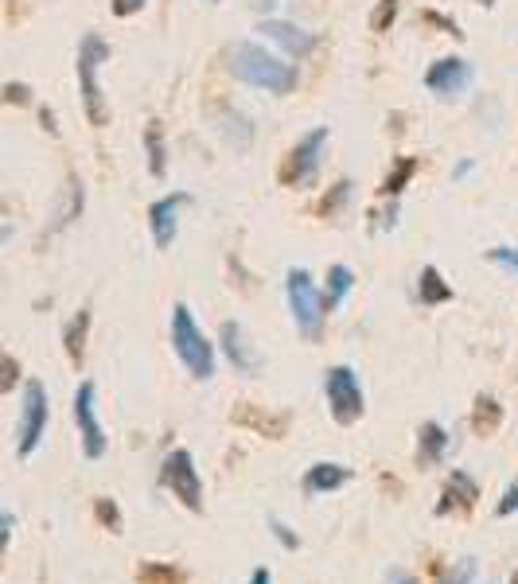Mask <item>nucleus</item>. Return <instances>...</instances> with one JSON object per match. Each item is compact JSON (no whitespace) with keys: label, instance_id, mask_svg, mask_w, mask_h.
Here are the masks:
<instances>
[{"label":"nucleus","instance_id":"f257e3e1","mask_svg":"<svg viewBox=\"0 0 518 584\" xmlns=\"http://www.w3.org/2000/svg\"><path fill=\"white\" fill-rule=\"evenodd\" d=\"M230 74L246 86H258V90H269V94H293L296 82H300V71L293 63L277 59L273 51H265L261 43H234L230 47Z\"/></svg>","mask_w":518,"mask_h":584},{"label":"nucleus","instance_id":"f03ea898","mask_svg":"<svg viewBox=\"0 0 518 584\" xmlns=\"http://www.w3.org/2000/svg\"><path fill=\"white\" fill-rule=\"evenodd\" d=\"M172 347H176V355H180V363L187 366L191 378L207 382V378L215 374V347H211L207 335L199 331V324H195V316H191L187 304H176V308H172Z\"/></svg>","mask_w":518,"mask_h":584},{"label":"nucleus","instance_id":"7ed1b4c3","mask_svg":"<svg viewBox=\"0 0 518 584\" xmlns=\"http://www.w3.org/2000/svg\"><path fill=\"white\" fill-rule=\"evenodd\" d=\"M110 59V43L102 36H82V47H78V90H82V106H86V117L90 125H106L110 121V110H106V94L98 86V71L102 63Z\"/></svg>","mask_w":518,"mask_h":584},{"label":"nucleus","instance_id":"20e7f679","mask_svg":"<svg viewBox=\"0 0 518 584\" xmlns=\"http://www.w3.org/2000/svg\"><path fill=\"white\" fill-rule=\"evenodd\" d=\"M285 289H289V308H293V324L304 339H320L324 335V320H328V308H324V292L316 289L312 273L308 269H289L285 277Z\"/></svg>","mask_w":518,"mask_h":584},{"label":"nucleus","instance_id":"39448f33","mask_svg":"<svg viewBox=\"0 0 518 584\" xmlns=\"http://www.w3.org/2000/svg\"><path fill=\"white\" fill-rule=\"evenodd\" d=\"M324 394H328V409L339 425H355L367 413V398L359 386V374L351 366H332L324 378Z\"/></svg>","mask_w":518,"mask_h":584},{"label":"nucleus","instance_id":"423d86ee","mask_svg":"<svg viewBox=\"0 0 518 584\" xmlns=\"http://www.w3.org/2000/svg\"><path fill=\"white\" fill-rule=\"evenodd\" d=\"M160 483L184 503L187 511H203V479H199V468H195V460H191V452L187 448H176V452H168L164 456V464H160Z\"/></svg>","mask_w":518,"mask_h":584},{"label":"nucleus","instance_id":"0eeeda50","mask_svg":"<svg viewBox=\"0 0 518 584\" xmlns=\"http://www.w3.org/2000/svg\"><path fill=\"white\" fill-rule=\"evenodd\" d=\"M328 129L320 125V129H312V133H304L296 148L289 152V160H285V168H281V183H289V187H308V183H316L320 176V164H324V148H328Z\"/></svg>","mask_w":518,"mask_h":584},{"label":"nucleus","instance_id":"6e6552de","mask_svg":"<svg viewBox=\"0 0 518 584\" xmlns=\"http://www.w3.org/2000/svg\"><path fill=\"white\" fill-rule=\"evenodd\" d=\"M47 417H51V405H47L43 382H28L24 386V405H20V440H16L20 456H32L39 448L43 429H47Z\"/></svg>","mask_w":518,"mask_h":584},{"label":"nucleus","instance_id":"1a4fd4ad","mask_svg":"<svg viewBox=\"0 0 518 584\" xmlns=\"http://www.w3.org/2000/svg\"><path fill=\"white\" fill-rule=\"evenodd\" d=\"M74 421H78V433H82V452L90 460H102L106 456V433H102V421H98V409H94V382L78 386V394H74Z\"/></svg>","mask_w":518,"mask_h":584},{"label":"nucleus","instance_id":"9d476101","mask_svg":"<svg viewBox=\"0 0 518 584\" xmlns=\"http://www.w3.org/2000/svg\"><path fill=\"white\" fill-rule=\"evenodd\" d=\"M187 203H191V199L180 191V195H164V199H156V203L148 207V226H152L156 250H168V246L176 242V234H180V211H184Z\"/></svg>","mask_w":518,"mask_h":584},{"label":"nucleus","instance_id":"9b49d317","mask_svg":"<svg viewBox=\"0 0 518 584\" xmlns=\"http://www.w3.org/2000/svg\"><path fill=\"white\" fill-rule=\"evenodd\" d=\"M425 86L437 98H460L472 86V63H464V59H437L425 71Z\"/></svg>","mask_w":518,"mask_h":584},{"label":"nucleus","instance_id":"f8f14e48","mask_svg":"<svg viewBox=\"0 0 518 584\" xmlns=\"http://www.w3.org/2000/svg\"><path fill=\"white\" fill-rule=\"evenodd\" d=\"M476 503H480V483H476L468 472H452L448 475V483H444V495H441V503H437V514L472 511Z\"/></svg>","mask_w":518,"mask_h":584},{"label":"nucleus","instance_id":"ddd939ff","mask_svg":"<svg viewBox=\"0 0 518 584\" xmlns=\"http://www.w3.org/2000/svg\"><path fill=\"white\" fill-rule=\"evenodd\" d=\"M261 36H269L273 43H281L289 55L296 59H304V55H312V47H316V36L312 32H304V28H296L289 20H261L258 28Z\"/></svg>","mask_w":518,"mask_h":584},{"label":"nucleus","instance_id":"4468645a","mask_svg":"<svg viewBox=\"0 0 518 584\" xmlns=\"http://www.w3.org/2000/svg\"><path fill=\"white\" fill-rule=\"evenodd\" d=\"M219 339H222V351H226V359L238 366L242 374H254V370L261 366L258 351H250V343H246V331L238 328L234 320H226V324H222Z\"/></svg>","mask_w":518,"mask_h":584},{"label":"nucleus","instance_id":"2eb2a0df","mask_svg":"<svg viewBox=\"0 0 518 584\" xmlns=\"http://www.w3.org/2000/svg\"><path fill=\"white\" fill-rule=\"evenodd\" d=\"M347 479H351V468L320 460V464H312V468H308V475H304V487H308V495H332V491H339Z\"/></svg>","mask_w":518,"mask_h":584},{"label":"nucleus","instance_id":"dca6fc26","mask_svg":"<svg viewBox=\"0 0 518 584\" xmlns=\"http://www.w3.org/2000/svg\"><path fill=\"white\" fill-rule=\"evenodd\" d=\"M444 448H448V433H444L437 421H425L421 433H417V464H421V468L441 464Z\"/></svg>","mask_w":518,"mask_h":584},{"label":"nucleus","instance_id":"f3484780","mask_svg":"<svg viewBox=\"0 0 518 584\" xmlns=\"http://www.w3.org/2000/svg\"><path fill=\"white\" fill-rule=\"evenodd\" d=\"M417 296H421L425 304H448V300H452V285L444 281L437 265H425V269H421V277H417Z\"/></svg>","mask_w":518,"mask_h":584},{"label":"nucleus","instance_id":"a211bd4d","mask_svg":"<svg viewBox=\"0 0 518 584\" xmlns=\"http://www.w3.org/2000/svg\"><path fill=\"white\" fill-rule=\"evenodd\" d=\"M355 289V273L347 269V265H332L328 269V285H324V308L335 312L343 300H347V292Z\"/></svg>","mask_w":518,"mask_h":584},{"label":"nucleus","instance_id":"6ab92c4d","mask_svg":"<svg viewBox=\"0 0 518 584\" xmlns=\"http://www.w3.org/2000/svg\"><path fill=\"white\" fill-rule=\"evenodd\" d=\"M86 331H90V312H78L67 331H63V343H67V355L71 363H82V351H86Z\"/></svg>","mask_w":518,"mask_h":584},{"label":"nucleus","instance_id":"aec40b11","mask_svg":"<svg viewBox=\"0 0 518 584\" xmlns=\"http://www.w3.org/2000/svg\"><path fill=\"white\" fill-rule=\"evenodd\" d=\"M145 148H148V172H152V176H164V168H168V152H164V133H160L156 121L145 129Z\"/></svg>","mask_w":518,"mask_h":584},{"label":"nucleus","instance_id":"412c9836","mask_svg":"<svg viewBox=\"0 0 518 584\" xmlns=\"http://www.w3.org/2000/svg\"><path fill=\"white\" fill-rule=\"evenodd\" d=\"M137 581L141 584H184V573L176 565H164V561H145L137 569Z\"/></svg>","mask_w":518,"mask_h":584},{"label":"nucleus","instance_id":"4be33fe9","mask_svg":"<svg viewBox=\"0 0 518 584\" xmlns=\"http://www.w3.org/2000/svg\"><path fill=\"white\" fill-rule=\"evenodd\" d=\"M499 417H503V413H499V405L491 402V398H480V402H476V417H472V425H476V433H480V437H487V433H495V429H499Z\"/></svg>","mask_w":518,"mask_h":584},{"label":"nucleus","instance_id":"5701e85b","mask_svg":"<svg viewBox=\"0 0 518 584\" xmlns=\"http://www.w3.org/2000/svg\"><path fill=\"white\" fill-rule=\"evenodd\" d=\"M472 577H476V561L464 557V561H456L452 569H441L437 584H472Z\"/></svg>","mask_w":518,"mask_h":584},{"label":"nucleus","instance_id":"b1692460","mask_svg":"<svg viewBox=\"0 0 518 584\" xmlns=\"http://www.w3.org/2000/svg\"><path fill=\"white\" fill-rule=\"evenodd\" d=\"M413 172H417V164H413V160H398V168H394V172L386 176V183H382V195H398V191L409 183Z\"/></svg>","mask_w":518,"mask_h":584},{"label":"nucleus","instance_id":"393cba45","mask_svg":"<svg viewBox=\"0 0 518 584\" xmlns=\"http://www.w3.org/2000/svg\"><path fill=\"white\" fill-rule=\"evenodd\" d=\"M94 514H98V522H102L106 530L121 534V511H117V503H110V499H98V503H94Z\"/></svg>","mask_w":518,"mask_h":584},{"label":"nucleus","instance_id":"a878e982","mask_svg":"<svg viewBox=\"0 0 518 584\" xmlns=\"http://www.w3.org/2000/svg\"><path fill=\"white\" fill-rule=\"evenodd\" d=\"M487 261H495V265H499V269H507V273H518V250H515V246L487 250Z\"/></svg>","mask_w":518,"mask_h":584},{"label":"nucleus","instance_id":"bb28decb","mask_svg":"<svg viewBox=\"0 0 518 584\" xmlns=\"http://www.w3.org/2000/svg\"><path fill=\"white\" fill-rule=\"evenodd\" d=\"M16 382H20V366H16V359H8L0 351V390H12Z\"/></svg>","mask_w":518,"mask_h":584},{"label":"nucleus","instance_id":"cd10ccee","mask_svg":"<svg viewBox=\"0 0 518 584\" xmlns=\"http://www.w3.org/2000/svg\"><path fill=\"white\" fill-rule=\"evenodd\" d=\"M4 102H12V106H28V102H32V90H28L24 82H8V86H4Z\"/></svg>","mask_w":518,"mask_h":584},{"label":"nucleus","instance_id":"c85d7f7f","mask_svg":"<svg viewBox=\"0 0 518 584\" xmlns=\"http://www.w3.org/2000/svg\"><path fill=\"white\" fill-rule=\"evenodd\" d=\"M347 199H351V183L343 180L339 187H335V195H328V199H324V215H332V211H339V207H343Z\"/></svg>","mask_w":518,"mask_h":584},{"label":"nucleus","instance_id":"c756f323","mask_svg":"<svg viewBox=\"0 0 518 584\" xmlns=\"http://www.w3.org/2000/svg\"><path fill=\"white\" fill-rule=\"evenodd\" d=\"M269 530L277 534V542H281L285 549H296V546H300V542H296V534L289 530V526H285V522H281V518H269Z\"/></svg>","mask_w":518,"mask_h":584},{"label":"nucleus","instance_id":"7c9ffc66","mask_svg":"<svg viewBox=\"0 0 518 584\" xmlns=\"http://www.w3.org/2000/svg\"><path fill=\"white\" fill-rule=\"evenodd\" d=\"M495 511H499V518H511V514L518 511V483L507 487V495L499 499V507H495Z\"/></svg>","mask_w":518,"mask_h":584},{"label":"nucleus","instance_id":"2f4dec72","mask_svg":"<svg viewBox=\"0 0 518 584\" xmlns=\"http://www.w3.org/2000/svg\"><path fill=\"white\" fill-rule=\"evenodd\" d=\"M394 12H398V0H382V8H378V16H374V28H378V32H386V28H390V20H394Z\"/></svg>","mask_w":518,"mask_h":584},{"label":"nucleus","instance_id":"473e14b6","mask_svg":"<svg viewBox=\"0 0 518 584\" xmlns=\"http://www.w3.org/2000/svg\"><path fill=\"white\" fill-rule=\"evenodd\" d=\"M145 4H148V0H110L113 16H137Z\"/></svg>","mask_w":518,"mask_h":584},{"label":"nucleus","instance_id":"72a5a7b5","mask_svg":"<svg viewBox=\"0 0 518 584\" xmlns=\"http://www.w3.org/2000/svg\"><path fill=\"white\" fill-rule=\"evenodd\" d=\"M12 526H16V518H12L8 511H0V553H4L8 538H12Z\"/></svg>","mask_w":518,"mask_h":584},{"label":"nucleus","instance_id":"f704fd0d","mask_svg":"<svg viewBox=\"0 0 518 584\" xmlns=\"http://www.w3.org/2000/svg\"><path fill=\"white\" fill-rule=\"evenodd\" d=\"M390 584H417V577L406 569H390Z\"/></svg>","mask_w":518,"mask_h":584},{"label":"nucleus","instance_id":"c9c22d12","mask_svg":"<svg viewBox=\"0 0 518 584\" xmlns=\"http://www.w3.org/2000/svg\"><path fill=\"white\" fill-rule=\"evenodd\" d=\"M250 584H273V573H269V569H254Z\"/></svg>","mask_w":518,"mask_h":584},{"label":"nucleus","instance_id":"e433bc0d","mask_svg":"<svg viewBox=\"0 0 518 584\" xmlns=\"http://www.w3.org/2000/svg\"><path fill=\"white\" fill-rule=\"evenodd\" d=\"M39 117H43V129H47V133H59V125H55V117H51V110H43Z\"/></svg>","mask_w":518,"mask_h":584},{"label":"nucleus","instance_id":"4c0bfd02","mask_svg":"<svg viewBox=\"0 0 518 584\" xmlns=\"http://www.w3.org/2000/svg\"><path fill=\"white\" fill-rule=\"evenodd\" d=\"M472 168H476V164H472V160H464V164H460V168H456V180H464V176H468V172H472Z\"/></svg>","mask_w":518,"mask_h":584},{"label":"nucleus","instance_id":"58836bf2","mask_svg":"<svg viewBox=\"0 0 518 584\" xmlns=\"http://www.w3.org/2000/svg\"><path fill=\"white\" fill-rule=\"evenodd\" d=\"M476 4H483V8H491V4H495V0H476Z\"/></svg>","mask_w":518,"mask_h":584},{"label":"nucleus","instance_id":"ea45409f","mask_svg":"<svg viewBox=\"0 0 518 584\" xmlns=\"http://www.w3.org/2000/svg\"><path fill=\"white\" fill-rule=\"evenodd\" d=\"M207 4H219V0H207Z\"/></svg>","mask_w":518,"mask_h":584},{"label":"nucleus","instance_id":"a19ab883","mask_svg":"<svg viewBox=\"0 0 518 584\" xmlns=\"http://www.w3.org/2000/svg\"><path fill=\"white\" fill-rule=\"evenodd\" d=\"M511 584H518V577H515V581H511Z\"/></svg>","mask_w":518,"mask_h":584}]
</instances>
